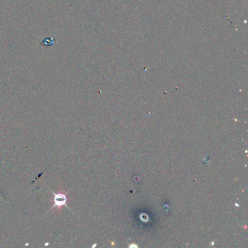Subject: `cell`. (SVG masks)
Returning a JSON list of instances; mask_svg holds the SVG:
<instances>
[{
  "mask_svg": "<svg viewBox=\"0 0 248 248\" xmlns=\"http://www.w3.org/2000/svg\"><path fill=\"white\" fill-rule=\"evenodd\" d=\"M48 244H49V243H46V244H45V246H47V245H48Z\"/></svg>",
  "mask_w": 248,
  "mask_h": 248,
  "instance_id": "obj_2",
  "label": "cell"
},
{
  "mask_svg": "<svg viewBox=\"0 0 248 248\" xmlns=\"http://www.w3.org/2000/svg\"><path fill=\"white\" fill-rule=\"evenodd\" d=\"M68 191H67L65 194H63V193H59V194H56L54 191H52V193L53 194L54 197H53V202H54V205L52 206V208L50 209V210H53V209L56 208H61L63 206H66L68 210H71V208H68V206L67 205V202H68V198H67V194H68Z\"/></svg>",
  "mask_w": 248,
  "mask_h": 248,
  "instance_id": "obj_1",
  "label": "cell"
}]
</instances>
